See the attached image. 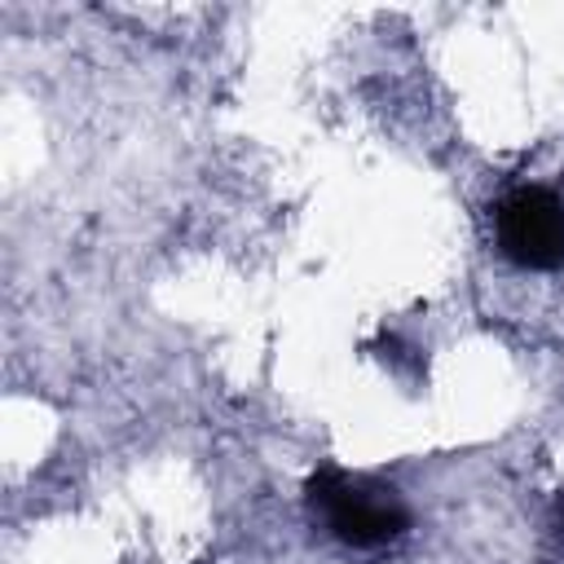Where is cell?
I'll use <instances>...</instances> for the list:
<instances>
[{
	"mask_svg": "<svg viewBox=\"0 0 564 564\" xmlns=\"http://www.w3.org/2000/svg\"><path fill=\"white\" fill-rule=\"evenodd\" d=\"M308 507H313V516L326 520V529L344 546H357V551L388 546L410 529V511L392 485L344 476L335 467H322L308 480Z\"/></svg>",
	"mask_w": 564,
	"mask_h": 564,
	"instance_id": "obj_1",
	"label": "cell"
},
{
	"mask_svg": "<svg viewBox=\"0 0 564 564\" xmlns=\"http://www.w3.org/2000/svg\"><path fill=\"white\" fill-rule=\"evenodd\" d=\"M494 229L502 256L516 260L520 269H538V273L564 269V203L551 189L538 185L511 189L498 203Z\"/></svg>",
	"mask_w": 564,
	"mask_h": 564,
	"instance_id": "obj_2",
	"label": "cell"
}]
</instances>
